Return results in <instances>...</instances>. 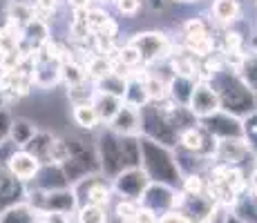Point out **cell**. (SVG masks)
Wrapping results in <instances>:
<instances>
[{
	"label": "cell",
	"mask_w": 257,
	"mask_h": 223,
	"mask_svg": "<svg viewBox=\"0 0 257 223\" xmlns=\"http://www.w3.org/2000/svg\"><path fill=\"white\" fill-rule=\"evenodd\" d=\"M208 83L217 92V96H219V110L221 112L233 114L237 118H246L248 114H253L257 110V96L237 78L235 72L221 69V72L215 74Z\"/></svg>",
	"instance_id": "6da1fadb"
},
{
	"label": "cell",
	"mask_w": 257,
	"mask_h": 223,
	"mask_svg": "<svg viewBox=\"0 0 257 223\" xmlns=\"http://www.w3.org/2000/svg\"><path fill=\"white\" fill-rule=\"evenodd\" d=\"M139 138H141V170L146 172L150 183H164V185L179 190L184 174H181L179 165H177L175 150H168V147L150 141V138L143 136Z\"/></svg>",
	"instance_id": "7a4b0ae2"
},
{
	"label": "cell",
	"mask_w": 257,
	"mask_h": 223,
	"mask_svg": "<svg viewBox=\"0 0 257 223\" xmlns=\"http://www.w3.org/2000/svg\"><path fill=\"white\" fill-rule=\"evenodd\" d=\"M125 43L139 52L143 67L155 65V63H168V58L175 54V45L164 32H135Z\"/></svg>",
	"instance_id": "3957f363"
},
{
	"label": "cell",
	"mask_w": 257,
	"mask_h": 223,
	"mask_svg": "<svg viewBox=\"0 0 257 223\" xmlns=\"http://www.w3.org/2000/svg\"><path fill=\"white\" fill-rule=\"evenodd\" d=\"M141 118V136L150 138V141L159 143V145L168 147V150H177V143H179V134L175 127L168 123V118L159 112L157 103H150L143 110H139Z\"/></svg>",
	"instance_id": "277c9868"
},
{
	"label": "cell",
	"mask_w": 257,
	"mask_h": 223,
	"mask_svg": "<svg viewBox=\"0 0 257 223\" xmlns=\"http://www.w3.org/2000/svg\"><path fill=\"white\" fill-rule=\"evenodd\" d=\"M94 150H96L98 165H101V174L112 181L123 172L121 152H118V136L105 125H101L94 132Z\"/></svg>",
	"instance_id": "5b68a950"
},
{
	"label": "cell",
	"mask_w": 257,
	"mask_h": 223,
	"mask_svg": "<svg viewBox=\"0 0 257 223\" xmlns=\"http://www.w3.org/2000/svg\"><path fill=\"white\" fill-rule=\"evenodd\" d=\"M25 201L38 212V214H45V212H58V214H74L78 210V201L74 196V190H54V192H41V190H27L25 192Z\"/></svg>",
	"instance_id": "8992f818"
},
{
	"label": "cell",
	"mask_w": 257,
	"mask_h": 223,
	"mask_svg": "<svg viewBox=\"0 0 257 223\" xmlns=\"http://www.w3.org/2000/svg\"><path fill=\"white\" fill-rule=\"evenodd\" d=\"M74 196L81 205H96V207H107L112 203V185L107 178H103V174H92L83 181H78L76 185H72Z\"/></svg>",
	"instance_id": "52a82bcc"
},
{
	"label": "cell",
	"mask_w": 257,
	"mask_h": 223,
	"mask_svg": "<svg viewBox=\"0 0 257 223\" xmlns=\"http://www.w3.org/2000/svg\"><path fill=\"white\" fill-rule=\"evenodd\" d=\"M110 185H112L114 196H118V199L139 203L146 187L150 185V178L146 176V172L141 167H130V170H123L118 176L112 178Z\"/></svg>",
	"instance_id": "ba28073f"
},
{
	"label": "cell",
	"mask_w": 257,
	"mask_h": 223,
	"mask_svg": "<svg viewBox=\"0 0 257 223\" xmlns=\"http://www.w3.org/2000/svg\"><path fill=\"white\" fill-rule=\"evenodd\" d=\"M177 147L212 161L217 141L210 136L208 132H206V127L201 125V123H197V125H192V127H188V130H184V132H179V143H177Z\"/></svg>",
	"instance_id": "9c48e42d"
},
{
	"label": "cell",
	"mask_w": 257,
	"mask_h": 223,
	"mask_svg": "<svg viewBox=\"0 0 257 223\" xmlns=\"http://www.w3.org/2000/svg\"><path fill=\"white\" fill-rule=\"evenodd\" d=\"M175 199H177V190L170 185H164V183H150L143 192L139 205L150 210L155 216H161L166 212L175 210Z\"/></svg>",
	"instance_id": "30bf717a"
},
{
	"label": "cell",
	"mask_w": 257,
	"mask_h": 223,
	"mask_svg": "<svg viewBox=\"0 0 257 223\" xmlns=\"http://www.w3.org/2000/svg\"><path fill=\"white\" fill-rule=\"evenodd\" d=\"M206 127V132L210 134L215 141H226V138H244V127H241V118L233 116L226 112H217L212 116L199 121Z\"/></svg>",
	"instance_id": "8fae6325"
},
{
	"label": "cell",
	"mask_w": 257,
	"mask_h": 223,
	"mask_svg": "<svg viewBox=\"0 0 257 223\" xmlns=\"http://www.w3.org/2000/svg\"><path fill=\"white\" fill-rule=\"evenodd\" d=\"M250 154H253V150L248 147V143L244 138H226V141H217L212 163L226 167H239Z\"/></svg>",
	"instance_id": "7c38bea8"
},
{
	"label": "cell",
	"mask_w": 257,
	"mask_h": 223,
	"mask_svg": "<svg viewBox=\"0 0 257 223\" xmlns=\"http://www.w3.org/2000/svg\"><path fill=\"white\" fill-rule=\"evenodd\" d=\"M188 110H190V114L197 121H204V118L219 112V96H217V92L210 87V83L197 81L195 92H192L190 103H188Z\"/></svg>",
	"instance_id": "4fadbf2b"
},
{
	"label": "cell",
	"mask_w": 257,
	"mask_h": 223,
	"mask_svg": "<svg viewBox=\"0 0 257 223\" xmlns=\"http://www.w3.org/2000/svg\"><path fill=\"white\" fill-rule=\"evenodd\" d=\"M7 170L16 181H21L25 187L36 178L38 170H41V161L34 158L29 152L25 150H12V154L7 156Z\"/></svg>",
	"instance_id": "5bb4252c"
},
{
	"label": "cell",
	"mask_w": 257,
	"mask_h": 223,
	"mask_svg": "<svg viewBox=\"0 0 257 223\" xmlns=\"http://www.w3.org/2000/svg\"><path fill=\"white\" fill-rule=\"evenodd\" d=\"M61 61L56 58H45L34 54V69H32V78H34V87L38 89H52L61 83Z\"/></svg>",
	"instance_id": "9a60e30c"
},
{
	"label": "cell",
	"mask_w": 257,
	"mask_h": 223,
	"mask_svg": "<svg viewBox=\"0 0 257 223\" xmlns=\"http://www.w3.org/2000/svg\"><path fill=\"white\" fill-rule=\"evenodd\" d=\"M107 130H112L116 136H141V118L139 110L135 107H127L123 103V107L116 112V116L107 123Z\"/></svg>",
	"instance_id": "2e32d148"
},
{
	"label": "cell",
	"mask_w": 257,
	"mask_h": 223,
	"mask_svg": "<svg viewBox=\"0 0 257 223\" xmlns=\"http://www.w3.org/2000/svg\"><path fill=\"white\" fill-rule=\"evenodd\" d=\"M34 190H41V192H54V190H67L72 187L67 183L65 174H63L61 165H54V163H47V165H41L36 178L32 181Z\"/></svg>",
	"instance_id": "e0dca14e"
},
{
	"label": "cell",
	"mask_w": 257,
	"mask_h": 223,
	"mask_svg": "<svg viewBox=\"0 0 257 223\" xmlns=\"http://www.w3.org/2000/svg\"><path fill=\"white\" fill-rule=\"evenodd\" d=\"M21 41L36 54L43 45H47L52 41V27H49V23L43 21V18H34V21H29L25 27H21Z\"/></svg>",
	"instance_id": "ac0fdd59"
},
{
	"label": "cell",
	"mask_w": 257,
	"mask_h": 223,
	"mask_svg": "<svg viewBox=\"0 0 257 223\" xmlns=\"http://www.w3.org/2000/svg\"><path fill=\"white\" fill-rule=\"evenodd\" d=\"M195 85H197L195 78L175 76V74H170V78H168V98H170L175 105L188 107L192 92H195Z\"/></svg>",
	"instance_id": "d6986e66"
},
{
	"label": "cell",
	"mask_w": 257,
	"mask_h": 223,
	"mask_svg": "<svg viewBox=\"0 0 257 223\" xmlns=\"http://www.w3.org/2000/svg\"><path fill=\"white\" fill-rule=\"evenodd\" d=\"M36 132H38L36 123H32L29 118H25V116H16V118H12V125H9V138H7V141L12 143L16 150H23V147L27 145V143L32 141L34 136H36Z\"/></svg>",
	"instance_id": "ffe728a7"
},
{
	"label": "cell",
	"mask_w": 257,
	"mask_h": 223,
	"mask_svg": "<svg viewBox=\"0 0 257 223\" xmlns=\"http://www.w3.org/2000/svg\"><path fill=\"white\" fill-rule=\"evenodd\" d=\"M210 14L219 25L233 27L241 18V5H239V0H212Z\"/></svg>",
	"instance_id": "44dd1931"
},
{
	"label": "cell",
	"mask_w": 257,
	"mask_h": 223,
	"mask_svg": "<svg viewBox=\"0 0 257 223\" xmlns=\"http://www.w3.org/2000/svg\"><path fill=\"white\" fill-rule=\"evenodd\" d=\"M0 223H38V212L27 201H18L0 210Z\"/></svg>",
	"instance_id": "7402d4cb"
},
{
	"label": "cell",
	"mask_w": 257,
	"mask_h": 223,
	"mask_svg": "<svg viewBox=\"0 0 257 223\" xmlns=\"http://www.w3.org/2000/svg\"><path fill=\"white\" fill-rule=\"evenodd\" d=\"M7 18H9V23H12V27L21 32V27H25V25L29 21H34V18H38V14H36L34 3H27V0H12V3L7 5Z\"/></svg>",
	"instance_id": "603a6c76"
},
{
	"label": "cell",
	"mask_w": 257,
	"mask_h": 223,
	"mask_svg": "<svg viewBox=\"0 0 257 223\" xmlns=\"http://www.w3.org/2000/svg\"><path fill=\"white\" fill-rule=\"evenodd\" d=\"M118 152H121L123 170L141 167V138L139 136H118Z\"/></svg>",
	"instance_id": "cb8c5ba5"
},
{
	"label": "cell",
	"mask_w": 257,
	"mask_h": 223,
	"mask_svg": "<svg viewBox=\"0 0 257 223\" xmlns=\"http://www.w3.org/2000/svg\"><path fill=\"white\" fill-rule=\"evenodd\" d=\"M237 78L257 96V52L250 47L244 49V58L237 69Z\"/></svg>",
	"instance_id": "d4e9b609"
},
{
	"label": "cell",
	"mask_w": 257,
	"mask_h": 223,
	"mask_svg": "<svg viewBox=\"0 0 257 223\" xmlns=\"http://www.w3.org/2000/svg\"><path fill=\"white\" fill-rule=\"evenodd\" d=\"M92 105H94V110H96V114H98L101 125H107V123L116 116V112L123 107V101H121V98H116V96H110V94L96 92Z\"/></svg>",
	"instance_id": "484cf974"
},
{
	"label": "cell",
	"mask_w": 257,
	"mask_h": 223,
	"mask_svg": "<svg viewBox=\"0 0 257 223\" xmlns=\"http://www.w3.org/2000/svg\"><path fill=\"white\" fill-rule=\"evenodd\" d=\"M72 121L74 125L81 132H96L101 127V121H98V114L94 110V105H72Z\"/></svg>",
	"instance_id": "4316f807"
},
{
	"label": "cell",
	"mask_w": 257,
	"mask_h": 223,
	"mask_svg": "<svg viewBox=\"0 0 257 223\" xmlns=\"http://www.w3.org/2000/svg\"><path fill=\"white\" fill-rule=\"evenodd\" d=\"M54 134L52 132H45V130H38L36 132V136L32 138V141L27 143V145L23 147L25 152H29L34 158H38L41 161V165H45L47 163V156H49V147H52V143H54Z\"/></svg>",
	"instance_id": "83f0119b"
},
{
	"label": "cell",
	"mask_w": 257,
	"mask_h": 223,
	"mask_svg": "<svg viewBox=\"0 0 257 223\" xmlns=\"http://www.w3.org/2000/svg\"><path fill=\"white\" fill-rule=\"evenodd\" d=\"M83 65H85V74L92 83L101 81V78H105L107 74L114 72V61H112L110 56H98V54H92Z\"/></svg>",
	"instance_id": "f1b7e54d"
},
{
	"label": "cell",
	"mask_w": 257,
	"mask_h": 223,
	"mask_svg": "<svg viewBox=\"0 0 257 223\" xmlns=\"http://www.w3.org/2000/svg\"><path fill=\"white\" fill-rule=\"evenodd\" d=\"M94 87H96V92L101 94H110V96H116L123 101V96H125V89H127V76H123V74H107L105 78H101V81L94 83Z\"/></svg>",
	"instance_id": "f546056e"
},
{
	"label": "cell",
	"mask_w": 257,
	"mask_h": 223,
	"mask_svg": "<svg viewBox=\"0 0 257 223\" xmlns=\"http://www.w3.org/2000/svg\"><path fill=\"white\" fill-rule=\"evenodd\" d=\"M181 34H184V43L197 41V38H204V36H212L210 34V23L204 21L201 16L186 18V21L181 23Z\"/></svg>",
	"instance_id": "4dcf8cb0"
},
{
	"label": "cell",
	"mask_w": 257,
	"mask_h": 223,
	"mask_svg": "<svg viewBox=\"0 0 257 223\" xmlns=\"http://www.w3.org/2000/svg\"><path fill=\"white\" fill-rule=\"evenodd\" d=\"M94 96H96V87H94V83L90 78L78 83V85L67 87V101H70V105H92Z\"/></svg>",
	"instance_id": "1f68e13d"
},
{
	"label": "cell",
	"mask_w": 257,
	"mask_h": 223,
	"mask_svg": "<svg viewBox=\"0 0 257 223\" xmlns=\"http://www.w3.org/2000/svg\"><path fill=\"white\" fill-rule=\"evenodd\" d=\"M143 87H146L150 103H161V101H166L168 98V81H164L159 74L150 72V69H148V74H146Z\"/></svg>",
	"instance_id": "d6a6232c"
},
{
	"label": "cell",
	"mask_w": 257,
	"mask_h": 223,
	"mask_svg": "<svg viewBox=\"0 0 257 223\" xmlns=\"http://www.w3.org/2000/svg\"><path fill=\"white\" fill-rule=\"evenodd\" d=\"M87 81V74H85V65L78 63L76 58H70L61 65V83H65L67 87L78 85V83Z\"/></svg>",
	"instance_id": "836d02e7"
},
{
	"label": "cell",
	"mask_w": 257,
	"mask_h": 223,
	"mask_svg": "<svg viewBox=\"0 0 257 223\" xmlns=\"http://www.w3.org/2000/svg\"><path fill=\"white\" fill-rule=\"evenodd\" d=\"M233 212L244 223H257V201L250 194H241L233 205Z\"/></svg>",
	"instance_id": "e575fe53"
},
{
	"label": "cell",
	"mask_w": 257,
	"mask_h": 223,
	"mask_svg": "<svg viewBox=\"0 0 257 223\" xmlns=\"http://www.w3.org/2000/svg\"><path fill=\"white\" fill-rule=\"evenodd\" d=\"M246 36L237 29H226L224 36H221V49L224 54H233V52H244L246 49Z\"/></svg>",
	"instance_id": "d590c367"
},
{
	"label": "cell",
	"mask_w": 257,
	"mask_h": 223,
	"mask_svg": "<svg viewBox=\"0 0 257 223\" xmlns=\"http://www.w3.org/2000/svg\"><path fill=\"white\" fill-rule=\"evenodd\" d=\"M206 187H208V183H206L204 174H186L181 178L179 190L186 196H195V194H206Z\"/></svg>",
	"instance_id": "8d00e7d4"
},
{
	"label": "cell",
	"mask_w": 257,
	"mask_h": 223,
	"mask_svg": "<svg viewBox=\"0 0 257 223\" xmlns=\"http://www.w3.org/2000/svg\"><path fill=\"white\" fill-rule=\"evenodd\" d=\"M76 221L78 223H107V212H105V207L81 205L76 210Z\"/></svg>",
	"instance_id": "74e56055"
},
{
	"label": "cell",
	"mask_w": 257,
	"mask_h": 223,
	"mask_svg": "<svg viewBox=\"0 0 257 223\" xmlns=\"http://www.w3.org/2000/svg\"><path fill=\"white\" fill-rule=\"evenodd\" d=\"M139 203L137 201H125V199H118L114 203V219H118L121 223H127V221H135V216H137V212H139Z\"/></svg>",
	"instance_id": "f35d334b"
},
{
	"label": "cell",
	"mask_w": 257,
	"mask_h": 223,
	"mask_svg": "<svg viewBox=\"0 0 257 223\" xmlns=\"http://www.w3.org/2000/svg\"><path fill=\"white\" fill-rule=\"evenodd\" d=\"M241 127H244V141L248 143V147L255 154L257 152V110L253 114H248L246 118H241Z\"/></svg>",
	"instance_id": "ab89813d"
},
{
	"label": "cell",
	"mask_w": 257,
	"mask_h": 223,
	"mask_svg": "<svg viewBox=\"0 0 257 223\" xmlns=\"http://www.w3.org/2000/svg\"><path fill=\"white\" fill-rule=\"evenodd\" d=\"M114 9L121 16H137V14L141 12V7H143V0H114Z\"/></svg>",
	"instance_id": "60d3db41"
},
{
	"label": "cell",
	"mask_w": 257,
	"mask_h": 223,
	"mask_svg": "<svg viewBox=\"0 0 257 223\" xmlns=\"http://www.w3.org/2000/svg\"><path fill=\"white\" fill-rule=\"evenodd\" d=\"M9 125H12V116L7 110H0V145L9 138Z\"/></svg>",
	"instance_id": "b9f144b4"
},
{
	"label": "cell",
	"mask_w": 257,
	"mask_h": 223,
	"mask_svg": "<svg viewBox=\"0 0 257 223\" xmlns=\"http://www.w3.org/2000/svg\"><path fill=\"white\" fill-rule=\"evenodd\" d=\"M157 223H190V221H188L179 210H170V212H166V214H161L159 219H157Z\"/></svg>",
	"instance_id": "7bdbcfd3"
},
{
	"label": "cell",
	"mask_w": 257,
	"mask_h": 223,
	"mask_svg": "<svg viewBox=\"0 0 257 223\" xmlns=\"http://www.w3.org/2000/svg\"><path fill=\"white\" fill-rule=\"evenodd\" d=\"M38 223H70V216L58 214V212H45V214H38Z\"/></svg>",
	"instance_id": "ee69618b"
},
{
	"label": "cell",
	"mask_w": 257,
	"mask_h": 223,
	"mask_svg": "<svg viewBox=\"0 0 257 223\" xmlns=\"http://www.w3.org/2000/svg\"><path fill=\"white\" fill-rule=\"evenodd\" d=\"M143 5H146L152 14H164L168 9V5H170V0H143Z\"/></svg>",
	"instance_id": "f6af8a7d"
},
{
	"label": "cell",
	"mask_w": 257,
	"mask_h": 223,
	"mask_svg": "<svg viewBox=\"0 0 257 223\" xmlns=\"http://www.w3.org/2000/svg\"><path fill=\"white\" fill-rule=\"evenodd\" d=\"M159 216H155L150 210H146V207H139V212H137L135 216V223H157Z\"/></svg>",
	"instance_id": "bcb514c9"
},
{
	"label": "cell",
	"mask_w": 257,
	"mask_h": 223,
	"mask_svg": "<svg viewBox=\"0 0 257 223\" xmlns=\"http://www.w3.org/2000/svg\"><path fill=\"white\" fill-rule=\"evenodd\" d=\"M65 3L72 12H87V9L92 7L94 0H65Z\"/></svg>",
	"instance_id": "7dc6e473"
},
{
	"label": "cell",
	"mask_w": 257,
	"mask_h": 223,
	"mask_svg": "<svg viewBox=\"0 0 257 223\" xmlns=\"http://www.w3.org/2000/svg\"><path fill=\"white\" fill-rule=\"evenodd\" d=\"M248 190H250V196L257 201V167L250 172V178H248Z\"/></svg>",
	"instance_id": "c3c4849f"
},
{
	"label": "cell",
	"mask_w": 257,
	"mask_h": 223,
	"mask_svg": "<svg viewBox=\"0 0 257 223\" xmlns=\"http://www.w3.org/2000/svg\"><path fill=\"white\" fill-rule=\"evenodd\" d=\"M221 223H244V221H241V219L235 214L233 210H228V212H226V214H224V219H221Z\"/></svg>",
	"instance_id": "681fc988"
},
{
	"label": "cell",
	"mask_w": 257,
	"mask_h": 223,
	"mask_svg": "<svg viewBox=\"0 0 257 223\" xmlns=\"http://www.w3.org/2000/svg\"><path fill=\"white\" fill-rule=\"evenodd\" d=\"M96 3H101V5H112L114 0H96Z\"/></svg>",
	"instance_id": "f907efd6"
},
{
	"label": "cell",
	"mask_w": 257,
	"mask_h": 223,
	"mask_svg": "<svg viewBox=\"0 0 257 223\" xmlns=\"http://www.w3.org/2000/svg\"><path fill=\"white\" fill-rule=\"evenodd\" d=\"M255 167H257V152H255Z\"/></svg>",
	"instance_id": "816d5d0a"
},
{
	"label": "cell",
	"mask_w": 257,
	"mask_h": 223,
	"mask_svg": "<svg viewBox=\"0 0 257 223\" xmlns=\"http://www.w3.org/2000/svg\"><path fill=\"white\" fill-rule=\"evenodd\" d=\"M253 3H255V5H257V0H253Z\"/></svg>",
	"instance_id": "f5cc1de1"
},
{
	"label": "cell",
	"mask_w": 257,
	"mask_h": 223,
	"mask_svg": "<svg viewBox=\"0 0 257 223\" xmlns=\"http://www.w3.org/2000/svg\"><path fill=\"white\" fill-rule=\"evenodd\" d=\"M127 223H135V221H127Z\"/></svg>",
	"instance_id": "db71d44e"
}]
</instances>
